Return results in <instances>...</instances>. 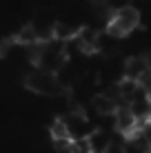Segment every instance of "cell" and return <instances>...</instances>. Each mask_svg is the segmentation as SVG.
Returning <instances> with one entry per match:
<instances>
[{"label":"cell","mask_w":151,"mask_h":153,"mask_svg":"<svg viewBox=\"0 0 151 153\" xmlns=\"http://www.w3.org/2000/svg\"><path fill=\"white\" fill-rule=\"evenodd\" d=\"M25 87L29 91L38 93V96H60L67 91V87L62 84V80L58 78V73H51L45 69H31L25 76Z\"/></svg>","instance_id":"1"},{"label":"cell","mask_w":151,"mask_h":153,"mask_svg":"<svg viewBox=\"0 0 151 153\" xmlns=\"http://www.w3.org/2000/svg\"><path fill=\"white\" fill-rule=\"evenodd\" d=\"M138 25H140V11H138L136 7L129 4V7L116 11L111 18L107 20L105 31H107V33H111L113 38L122 40V38H127V36H131L133 31L138 29Z\"/></svg>","instance_id":"2"},{"label":"cell","mask_w":151,"mask_h":153,"mask_svg":"<svg viewBox=\"0 0 151 153\" xmlns=\"http://www.w3.org/2000/svg\"><path fill=\"white\" fill-rule=\"evenodd\" d=\"M113 115H116V133L122 135V138H131V135L136 133V129H138V120H136V115L131 113L129 104H120Z\"/></svg>","instance_id":"3"},{"label":"cell","mask_w":151,"mask_h":153,"mask_svg":"<svg viewBox=\"0 0 151 153\" xmlns=\"http://www.w3.org/2000/svg\"><path fill=\"white\" fill-rule=\"evenodd\" d=\"M144 71H149L147 56H131L129 60H124V65H122V78L133 80V82H138Z\"/></svg>","instance_id":"4"},{"label":"cell","mask_w":151,"mask_h":153,"mask_svg":"<svg viewBox=\"0 0 151 153\" xmlns=\"http://www.w3.org/2000/svg\"><path fill=\"white\" fill-rule=\"evenodd\" d=\"M51 131V140L54 142H71V133H69V126H67L65 118H56L49 126Z\"/></svg>","instance_id":"5"},{"label":"cell","mask_w":151,"mask_h":153,"mask_svg":"<svg viewBox=\"0 0 151 153\" xmlns=\"http://www.w3.org/2000/svg\"><path fill=\"white\" fill-rule=\"evenodd\" d=\"M69 153H93L91 144H89V138H80V140H71V146H69Z\"/></svg>","instance_id":"6"},{"label":"cell","mask_w":151,"mask_h":153,"mask_svg":"<svg viewBox=\"0 0 151 153\" xmlns=\"http://www.w3.org/2000/svg\"><path fill=\"white\" fill-rule=\"evenodd\" d=\"M124 142H127V138H122V135H113L111 144L105 149V153H127V149H124Z\"/></svg>","instance_id":"7"},{"label":"cell","mask_w":151,"mask_h":153,"mask_svg":"<svg viewBox=\"0 0 151 153\" xmlns=\"http://www.w3.org/2000/svg\"><path fill=\"white\" fill-rule=\"evenodd\" d=\"M102 7L107 9L109 13H116V11H120V9H124V7H129V0H105V4Z\"/></svg>","instance_id":"8"},{"label":"cell","mask_w":151,"mask_h":153,"mask_svg":"<svg viewBox=\"0 0 151 153\" xmlns=\"http://www.w3.org/2000/svg\"><path fill=\"white\" fill-rule=\"evenodd\" d=\"M138 87L142 89L147 96H151V69L149 71H144L142 76H140V80H138Z\"/></svg>","instance_id":"9"},{"label":"cell","mask_w":151,"mask_h":153,"mask_svg":"<svg viewBox=\"0 0 151 153\" xmlns=\"http://www.w3.org/2000/svg\"><path fill=\"white\" fill-rule=\"evenodd\" d=\"M89 2H93V4H98V7H100V4H105V0H89Z\"/></svg>","instance_id":"10"},{"label":"cell","mask_w":151,"mask_h":153,"mask_svg":"<svg viewBox=\"0 0 151 153\" xmlns=\"http://www.w3.org/2000/svg\"><path fill=\"white\" fill-rule=\"evenodd\" d=\"M144 153H151V149H149V151H144Z\"/></svg>","instance_id":"11"}]
</instances>
